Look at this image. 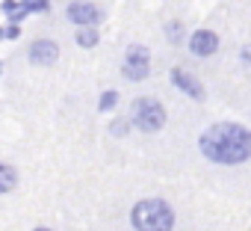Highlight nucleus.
<instances>
[{"mask_svg": "<svg viewBox=\"0 0 251 231\" xmlns=\"http://www.w3.org/2000/svg\"><path fill=\"white\" fill-rule=\"evenodd\" d=\"M198 151L216 166H242L251 160V131L236 122H219L201 131Z\"/></svg>", "mask_w": 251, "mask_h": 231, "instance_id": "1", "label": "nucleus"}, {"mask_svg": "<svg viewBox=\"0 0 251 231\" xmlns=\"http://www.w3.org/2000/svg\"><path fill=\"white\" fill-rule=\"evenodd\" d=\"M186 45H189V54H192V57L207 59V57L219 54V45H222V42H219V33H216V30L201 27V30H192V33H189Z\"/></svg>", "mask_w": 251, "mask_h": 231, "instance_id": "8", "label": "nucleus"}, {"mask_svg": "<svg viewBox=\"0 0 251 231\" xmlns=\"http://www.w3.org/2000/svg\"><path fill=\"white\" fill-rule=\"evenodd\" d=\"M169 80H172V86H175L180 95H186L189 101H195V104H204V101H207V89H204V83H201L192 71L175 65V68L169 71Z\"/></svg>", "mask_w": 251, "mask_h": 231, "instance_id": "6", "label": "nucleus"}, {"mask_svg": "<svg viewBox=\"0 0 251 231\" xmlns=\"http://www.w3.org/2000/svg\"><path fill=\"white\" fill-rule=\"evenodd\" d=\"M21 39V24H6V42H18Z\"/></svg>", "mask_w": 251, "mask_h": 231, "instance_id": "15", "label": "nucleus"}, {"mask_svg": "<svg viewBox=\"0 0 251 231\" xmlns=\"http://www.w3.org/2000/svg\"><path fill=\"white\" fill-rule=\"evenodd\" d=\"M18 12V0H0V15H3L6 21Z\"/></svg>", "mask_w": 251, "mask_h": 231, "instance_id": "14", "label": "nucleus"}, {"mask_svg": "<svg viewBox=\"0 0 251 231\" xmlns=\"http://www.w3.org/2000/svg\"><path fill=\"white\" fill-rule=\"evenodd\" d=\"M33 231H56V228H48V225H36Z\"/></svg>", "mask_w": 251, "mask_h": 231, "instance_id": "21", "label": "nucleus"}, {"mask_svg": "<svg viewBox=\"0 0 251 231\" xmlns=\"http://www.w3.org/2000/svg\"><path fill=\"white\" fill-rule=\"evenodd\" d=\"M106 131H109V137H115V140H124V137H127V134L133 131V125H130V119H127V116H115V119H109Z\"/></svg>", "mask_w": 251, "mask_h": 231, "instance_id": "12", "label": "nucleus"}, {"mask_svg": "<svg viewBox=\"0 0 251 231\" xmlns=\"http://www.w3.org/2000/svg\"><path fill=\"white\" fill-rule=\"evenodd\" d=\"M121 77L130 83H142L151 77V51L145 45H139V42L127 45V51L121 57Z\"/></svg>", "mask_w": 251, "mask_h": 231, "instance_id": "4", "label": "nucleus"}, {"mask_svg": "<svg viewBox=\"0 0 251 231\" xmlns=\"http://www.w3.org/2000/svg\"><path fill=\"white\" fill-rule=\"evenodd\" d=\"M65 18L80 30V27H98L103 21V9L92 0H71L65 6Z\"/></svg>", "mask_w": 251, "mask_h": 231, "instance_id": "5", "label": "nucleus"}, {"mask_svg": "<svg viewBox=\"0 0 251 231\" xmlns=\"http://www.w3.org/2000/svg\"><path fill=\"white\" fill-rule=\"evenodd\" d=\"M27 18H30V15H27V12H24V9H21V6H18V12H15V15H12V18H9V21H6V24H24V21H27Z\"/></svg>", "mask_w": 251, "mask_h": 231, "instance_id": "18", "label": "nucleus"}, {"mask_svg": "<svg viewBox=\"0 0 251 231\" xmlns=\"http://www.w3.org/2000/svg\"><path fill=\"white\" fill-rule=\"evenodd\" d=\"M177 225L175 207L166 199H139L130 207V228L133 231H172Z\"/></svg>", "mask_w": 251, "mask_h": 231, "instance_id": "2", "label": "nucleus"}, {"mask_svg": "<svg viewBox=\"0 0 251 231\" xmlns=\"http://www.w3.org/2000/svg\"><path fill=\"white\" fill-rule=\"evenodd\" d=\"M163 36H166V42H169V45H183V42L189 39L186 24H183V21H177V18H172V21H166V24H163Z\"/></svg>", "mask_w": 251, "mask_h": 231, "instance_id": "9", "label": "nucleus"}, {"mask_svg": "<svg viewBox=\"0 0 251 231\" xmlns=\"http://www.w3.org/2000/svg\"><path fill=\"white\" fill-rule=\"evenodd\" d=\"M33 3H36V0H18V6H21L27 15H33Z\"/></svg>", "mask_w": 251, "mask_h": 231, "instance_id": "19", "label": "nucleus"}, {"mask_svg": "<svg viewBox=\"0 0 251 231\" xmlns=\"http://www.w3.org/2000/svg\"><path fill=\"white\" fill-rule=\"evenodd\" d=\"M0 42H6V24H0Z\"/></svg>", "mask_w": 251, "mask_h": 231, "instance_id": "20", "label": "nucleus"}, {"mask_svg": "<svg viewBox=\"0 0 251 231\" xmlns=\"http://www.w3.org/2000/svg\"><path fill=\"white\" fill-rule=\"evenodd\" d=\"M27 59H30V65H36V68H50V65H56V59H59V45H56L53 39L39 36V39H33V42L27 45Z\"/></svg>", "mask_w": 251, "mask_h": 231, "instance_id": "7", "label": "nucleus"}, {"mask_svg": "<svg viewBox=\"0 0 251 231\" xmlns=\"http://www.w3.org/2000/svg\"><path fill=\"white\" fill-rule=\"evenodd\" d=\"M127 119H130L133 131L160 134V131L166 128V122H169V113H166L163 101H157V98H151V95H142V98H133Z\"/></svg>", "mask_w": 251, "mask_h": 231, "instance_id": "3", "label": "nucleus"}, {"mask_svg": "<svg viewBox=\"0 0 251 231\" xmlns=\"http://www.w3.org/2000/svg\"><path fill=\"white\" fill-rule=\"evenodd\" d=\"M118 101H121L118 89H103L100 98H98V110L100 113H112V110H118Z\"/></svg>", "mask_w": 251, "mask_h": 231, "instance_id": "13", "label": "nucleus"}, {"mask_svg": "<svg viewBox=\"0 0 251 231\" xmlns=\"http://www.w3.org/2000/svg\"><path fill=\"white\" fill-rule=\"evenodd\" d=\"M239 62H242L245 68H251V45H242V48H239Z\"/></svg>", "mask_w": 251, "mask_h": 231, "instance_id": "17", "label": "nucleus"}, {"mask_svg": "<svg viewBox=\"0 0 251 231\" xmlns=\"http://www.w3.org/2000/svg\"><path fill=\"white\" fill-rule=\"evenodd\" d=\"M74 42L83 51H92V48L100 45V30L98 27H80V30H74Z\"/></svg>", "mask_w": 251, "mask_h": 231, "instance_id": "10", "label": "nucleus"}, {"mask_svg": "<svg viewBox=\"0 0 251 231\" xmlns=\"http://www.w3.org/2000/svg\"><path fill=\"white\" fill-rule=\"evenodd\" d=\"M50 0H36V3H33V15H45V12H50Z\"/></svg>", "mask_w": 251, "mask_h": 231, "instance_id": "16", "label": "nucleus"}, {"mask_svg": "<svg viewBox=\"0 0 251 231\" xmlns=\"http://www.w3.org/2000/svg\"><path fill=\"white\" fill-rule=\"evenodd\" d=\"M18 169L12 166V163H0V196H6V193H12L15 187H18Z\"/></svg>", "mask_w": 251, "mask_h": 231, "instance_id": "11", "label": "nucleus"}]
</instances>
